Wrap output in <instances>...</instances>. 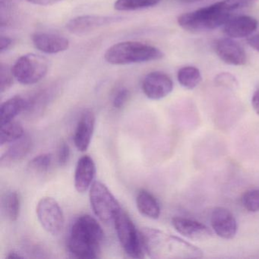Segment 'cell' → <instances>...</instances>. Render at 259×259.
<instances>
[{
	"label": "cell",
	"instance_id": "cell-1",
	"mask_svg": "<svg viewBox=\"0 0 259 259\" xmlns=\"http://www.w3.org/2000/svg\"><path fill=\"white\" fill-rule=\"evenodd\" d=\"M145 252L155 259L201 258L199 248L181 238L157 229L145 227L140 231Z\"/></svg>",
	"mask_w": 259,
	"mask_h": 259
},
{
	"label": "cell",
	"instance_id": "cell-2",
	"mask_svg": "<svg viewBox=\"0 0 259 259\" xmlns=\"http://www.w3.org/2000/svg\"><path fill=\"white\" fill-rule=\"evenodd\" d=\"M104 239V233L98 221L90 215H81L71 227L68 250L76 258H97L101 253Z\"/></svg>",
	"mask_w": 259,
	"mask_h": 259
},
{
	"label": "cell",
	"instance_id": "cell-3",
	"mask_svg": "<svg viewBox=\"0 0 259 259\" xmlns=\"http://www.w3.org/2000/svg\"><path fill=\"white\" fill-rule=\"evenodd\" d=\"M161 51L155 47L136 41H125L110 47L104 54V59L112 65H128L148 63L161 60Z\"/></svg>",
	"mask_w": 259,
	"mask_h": 259
},
{
	"label": "cell",
	"instance_id": "cell-4",
	"mask_svg": "<svg viewBox=\"0 0 259 259\" xmlns=\"http://www.w3.org/2000/svg\"><path fill=\"white\" fill-rule=\"evenodd\" d=\"M231 19V13L226 11L221 3L212 4L191 13L181 15L177 19L179 25L190 32L213 31L225 25Z\"/></svg>",
	"mask_w": 259,
	"mask_h": 259
},
{
	"label": "cell",
	"instance_id": "cell-5",
	"mask_svg": "<svg viewBox=\"0 0 259 259\" xmlns=\"http://www.w3.org/2000/svg\"><path fill=\"white\" fill-rule=\"evenodd\" d=\"M89 198L94 213L104 224L113 223L116 215L122 210L114 195L101 182H94L90 188Z\"/></svg>",
	"mask_w": 259,
	"mask_h": 259
},
{
	"label": "cell",
	"instance_id": "cell-6",
	"mask_svg": "<svg viewBox=\"0 0 259 259\" xmlns=\"http://www.w3.org/2000/svg\"><path fill=\"white\" fill-rule=\"evenodd\" d=\"M113 224L125 254L133 258H143L145 252L140 231H138L130 217L122 209L116 215Z\"/></svg>",
	"mask_w": 259,
	"mask_h": 259
},
{
	"label": "cell",
	"instance_id": "cell-7",
	"mask_svg": "<svg viewBox=\"0 0 259 259\" xmlns=\"http://www.w3.org/2000/svg\"><path fill=\"white\" fill-rule=\"evenodd\" d=\"M15 78L21 84L31 85L43 79L49 69L46 58L34 54H25L13 66Z\"/></svg>",
	"mask_w": 259,
	"mask_h": 259
},
{
	"label": "cell",
	"instance_id": "cell-8",
	"mask_svg": "<svg viewBox=\"0 0 259 259\" xmlns=\"http://www.w3.org/2000/svg\"><path fill=\"white\" fill-rule=\"evenodd\" d=\"M39 222L48 233L57 236L64 227L65 218L59 203L51 197L42 198L36 208Z\"/></svg>",
	"mask_w": 259,
	"mask_h": 259
},
{
	"label": "cell",
	"instance_id": "cell-9",
	"mask_svg": "<svg viewBox=\"0 0 259 259\" xmlns=\"http://www.w3.org/2000/svg\"><path fill=\"white\" fill-rule=\"evenodd\" d=\"M125 19L122 16H81L71 19L66 25V28L72 34L80 35L102 27L119 23Z\"/></svg>",
	"mask_w": 259,
	"mask_h": 259
},
{
	"label": "cell",
	"instance_id": "cell-10",
	"mask_svg": "<svg viewBox=\"0 0 259 259\" xmlns=\"http://www.w3.org/2000/svg\"><path fill=\"white\" fill-rule=\"evenodd\" d=\"M174 89V82L169 75L161 72L148 74L142 81V91L147 98L154 101L163 99Z\"/></svg>",
	"mask_w": 259,
	"mask_h": 259
},
{
	"label": "cell",
	"instance_id": "cell-11",
	"mask_svg": "<svg viewBox=\"0 0 259 259\" xmlns=\"http://www.w3.org/2000/svg\"><path fill=\"white\" fill-rule=\"evenodd\" d=\"M214 51L218 57L226 64L244 66L247 63V55L242 46L231 38L216 40Z\"/></svg>",
	"mask_w": 259,
	"mask_h": 259
},
{
	"label": "cell",
	"instance_id": "cell-12",
	"mask_svg": "<svg viewBox=\"0 0 259 259\" xmlns=\"http://www.w3.org/2000/svg\"><path fill=\"white\" fill-rule=\"evenodd\" d=\"M210 225L220 237L231 239L237 233V222L233 213L225 207L213 209L210 215Z\"/></svg>",
	"mask_w": 259,
	"mask_h": 259
},
{
	"label": "cell",
	"instance_id": "cell-13",
	"mask_svg": "<svg viewBox=\"0 0 259 259\" xmlns=\"http://www.w3.org/2000/svg\"><path fill=\"white\" fill-rule=\"evenodd\" d=\"M95 116L91 110L81 113L74 133V143L77 149L84 152L89 149L95 128Z\"/></svg>",
	"mask_w": 259,
	"mask_h": 259
},
{
	"label": "cell",
	"instance_id": "cell-14",
	"mask_svg": "<svg viewBox=\"0 0 259 259\" xmlns=\"http://www.w3.org/2000/svg\"><path fill=\"white\" fill-rule=\"evenodd\" d=\"M96 174L95 161L89 155H84L78 160L74 176V186L77 192L84 193L93 184Z\"/></svg>",
	"mask_w": 259,
	"mask_h": 259
},
{
	"label": "cell",
	"instance_id": "cell-15",
	"mask_svg": "<svg viewBox=\"0 0 259 259\" xmlns=\"http://www.w3.org/2000/svg\"><path fill=\"white\" fill-rule=\"evenodd\" d=\"M172 225L180 234L192 240H204L212 236L205 225L189 218L176 217L172 219Z\"/></svg>",
	"mask_w": 259,
	"mask_h": 259
},
{
	"label": "cell",
	"instance_id": "cell-16",
	"mask_svg": "<svg viewBox=\"0 0 259 259\" xmlns=\"http://www.w3.org/2000/svg\"><path fill=\"white\" fill-rule=\"evenodd\" d=\"M36 49L47 54H55L69 49V41L66 37L51 33H36L32 37Z\"/></svg>",
	"mask_w": 259,
	"mask_h": 259
},
{
	"label": "cell",
	"instance_id": "cell-17",
	"mask_svg": "<svg viewBox=\"0 0 259 259\" xmlns=\"http://www.w3.org/2000/svg\"><path fill=\"white\" fill-rule=\"evenodd\" d=\"M257 21L248 16L231 18L224 25V31L231 38H242L251 35L257 29Z\"/></svg>",
	"mask_w": 259,
	"mask_h": 259
},
{
	"label": "cell",
	"instance_id": "cell-18",
	"mask_svg": "<svg viewBox=\"0 0 259 259\" xmlns=\"http://www.w3.org/2000/svg\"><path fill=\"white\" fill-rule=\"evenodd\" d=\"M32 141L30 136L25 135L19 140L12 143L11 146L3 154L0 158L2 167L10 166L23 160L31 151Z\"/></svg>",
	"mask_w": 259,
	"mask_h": 259
},
{
	"label": "cell",
	"instance_id": "cell-19",
	"mask_svg": "<svg viewBox=\"0 0 259 259\" xmlns=\"http://www.w3.org/2000/svg\"><path fill=\"white\" fill-rule=\"evenodd\" d=\"M28 100L21 96H15L3 103L0 108V125L14 121L22 112L26 111Z\"/></svg>",
	"mask_w": 259,
	"mask_h": 259
},
{
	"label": "cell",
	"instance_id": "cell-20",
	"mask_svg": "<svg viewBox=\"0 0 259 259\" xmlns=\"http://www.w3.org/2000/svg\"><path fill=\"white\" fill-rule=\"evenodd\" d=\"M136 206L141 214L150 219L160 218V206L157 198L145 189L139 191L136 197Z\"/></svg>",
	"mask_w": 259,
	"mask_h": 259
},
{
	"label": "cell",
	"instance_id": "cell-21",
	"mask_svg": "<svg viewBox=\"0 0 259 259\" xmlns=\"http://www.w3.org/2000/svg\"><path fill=\"white\" fill-rule=\"evenodd\" d=\"M2 210L9 221H17L21 211V198L17 192L10 191L5 194L2 200Z\"/></svg>",
	"mask_w": 259,
	"mask_h": 259
},
{
	"label": "cell",
	"instance_id": "cell-22",
	"mask_svg": "<svg viewBox=\"0 0 259 259\" xmlns=\"http://www.w3.org/2000/svg\"><path fill=\"white\" fill-rule=\"evenodd\" d=\"M25 136L23 127L19 122L12 121L1 125L0 132V145L12 144Z\"/></svg>",
	"mask_w": 259,
	"mask_h": 259
},
{
	"label": "cell",
	"instance_id": "cell-23",
	"mask_svg": "<svg viewBox=\"0 0 259 259\" xmlns=\"http://www.w3.org/2000/svg\"><path fill=\"white\" fill-rule=\"evenodd\" d=\"M177 79L183 88L192 90L201 82V72L198 68L194 66H185L179 70Z\"/></svg>",
	"mask_w": 259,
	"mask_h": 259
},
{
	"label": "cell",
	"instance_id": "cell-24",
	"mask_svg": "<svg viewBox=\"0 0 259 259\" xmlns=\"http://www.w3.org/2000/svg\"><path fill=\"white\" fill-rule=\"evenodd\" d=\"M161 0H116L114 8L118 11H134L154 7Z\"/></svg>",
	"mask_w": 259,
	"mask_h": 259
},
{
	"label": "cell",
	"instance_id": "cell-25",
	"mask_svg": "<svg viewBox=\"0 0 259 259\" xmlns=\"http://www.w3.org/2000/svg\"><path fill=\"white\" fill-rule=\"evenodd\" d=\"M52 162V154L49 153L39 154L30 160L28 165V169L35 174H44L51 168Z\"/></svg>",
	"mask_w": 259,
	"mask_h": 259
},
{
	"label": "cell",
	"instance_id": "cell-26",
	"mask_svg": "<svg viewBox=\"0 0 259 259\" xmlns=\"http://www.w3.org/2000/svg\"><path fill=\"white\" fill-rule=\"evenodd\" d=\"M242 203L245 210L249 212L259 211V189H251L244 193Z\"/></svg>",
	"mask_w": 259,
	"mask_h": 259
},
{
	"label": "cell",
	"instance_id": "cell-27",
	"mask_svg": "<svg viewBox=\"0 0 259 259\" xmlns=\"http://www.w3.org/2000/svg\"><path fill=\"white\" fill-rule=\"evenodd\" d=\"M0 92L1 93L8 91L13 86L14 82V74L13 72V68L10 67L8 65L2 63L1 64V70H0Z\"/></svg>",
	"mask_w": 259,
	"mask_h": 259
},
{
	"label": "cell",
	"instance_id": "cell-28",
	"mask_svg": "<svg viewBox=\"0 0 259 259\" xmlns=\"http://www.w3.org/2000/svg\"><path fill=\"white\" fill-rule=\"evenodd\" d=\"M257 1L258 0H223L220 3L226 11L231 13L233 11L248 8L254 5Z\"/></svg>",
	"mask_w": 259,
	"mask_h": 259
},
{
	"label": "cell",
	"instance_id": "cell-29",
	"mask_svg": "<svg viewBox=\"0 0 259 259\" xmlns=\"http://www.w3.org/2000/svg\"><path fill=\"white\" fill-rule=\"evenodd\" d=\"M214 81L217 85L230 90H235L239 86L236 77L228 72H223L217 75Z\"/></svg>",
	"mask_w": 259,
	"mask_h": 259
},
{
	"label": "cell",
	"instance_id": "cell-30",
	"mask_svg": "<svg viewBox=\"0 0 259 259\" xmlns=\"http://www.w3.org/2000/svg\"><path fill=\"white\" fill-rule=\"evenodd\" d=\"M56 157H57V163L61 166H65L69 161L70 157V148L65 141H61L59 143L57 153H56Z\"/></svg>",
	"mask_w": 259,
	"mask_h": 259
},
{
	"label": "cell",
	"instance_id": "cell-31",
	"mask_svg": "<svg viewBox=\"0 0 259 259\" xmlns=\"http://www.w3.org/2000/svg\"><path fill=\"white\" fill-rule=\"evenodd\" d=\"M130 98V92L125 88L119 89L115 94L113 99V106L114 108L121 109L124 107Z\"/></svg>",
	"mask_w": 259,
	"mask_h": 259
},
{
	"label": "cell",
	"instance_id": "cell-32",
	"mask_svg": "<svg viewBox=\"0 0 259 259\" xmlns=\"http://www.w3.org/2000/svg\"><path fill=\"white\" fill-rule=\"evenodd\" d=\"M13 45V40L7 36H1L0 39V51L1 54H4L6 51L10 49V47Z\"/></svg>",
	"mask_w": 259,
	"mask_h": 259
},
{
	"label": "cell",
	"instance_id": "cell-33",
	"mask_svg": "<svg viewBox=\"0 0 259 259\" xmlns=\"http://www.w3.org/2000/svg\"><path fill=\"white\" fill-rule=\"evenodd\" d=\"M28 2L35 5L42 6V7H48V6H53L54 4L62 2L63 0H26Z\"/></svg>",
	"mask_w": 259,
	"mask_h": 259
},
{
	"label": "cell",
	"instance_id": "cell-34",
	"mask_svg": "<svg viewBox=\"0 0 259 259\" xmlns=\"http://www.w3.org/2000/svg\"><path fill=\"white\" fill-rule=\"evenodd\" d=\"M247 43L251 48L259 52V34L248 37Z\"/></svg>",
	"mask_w": 259,
	"mask_h": 259
},
{
	"label": "cell",
	"instance_id": "cell-35",
	"mask_svg": "<svg viewBox=\"0 0 259 259\" xmlns=\"http://www.w3.org/2000/svg\"><path fill=\"white\" fill-rule=\"evenodd\" d=\"M251 105L257 115H259V89L254 92L251 98Z\"/></svg>",
	"mask_w": 259,
	"mask_h": 259
},
{
	"label": "cell",
	"instance_id": "cell-36",
	"mask_svg": "<svg viewBox=\"0 0 259 259\" xmlns=\"http://www.w3.org/2000/svg\"><path fill=\"white\" fill-rule=\"evenodd\" d=\"M7 257H8V258H25V256L23 255L22 253L16 251V250H13V251L9 253Z\"/></svg>",
	"mask_w": 259,
	"mask_h": 259
}]
</instances>
